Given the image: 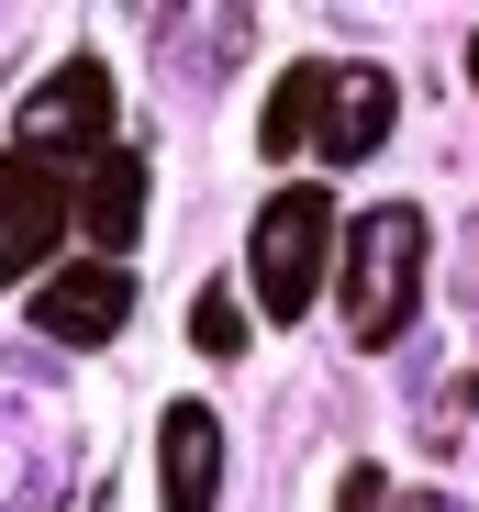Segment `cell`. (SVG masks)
<instances>
[{
	"label": "cell",
	"instance_id": "obj_10",
	"mask_svg": "<svg viewBox=\"0 0 479 512\" xmlns=\"http://www.w3.org/2000/svg\"><path fill=\"white\" fill-rule=\"evenodd\" d=\"M190 346H201V357H246V301H234V290H201Z\"/></svg>",
	"mask_w": 479,
	"mask_h": 512
},
{
	"label": "cell",
	"instance_id": "obj_4",
	"mask_svg": "<svg viewBox=\"0 0 479 512\" xmlns=\"http://www.w3.org/2000/svg\"><path fill=\"white\" fill-rule=\"evenodd\" d=\"M56 234H67V167H45V156H0V290L34 279L45 256H56Z\"/></svg>",
	"mask_w": 479,
	"mask_h": 512
},
{
	"label": "cell",
	"instance_id": "obj_3",
	"mask_svg": "<svg viewBox=\"0 0 479 512\" xmlns=\"http://www.w3.org/2000/svg\"><path fill=\"white\" fill-rule=\"evenodd\" d=\"M112 112H123V101H112V67H101V56H67L45 90L23 101L12 156H45V167H67V179H78L101 145H123V134H112Z\"/></svg>",
	"mask_w": 479,
	"mask_h": 512
},
{
	"label": "cell",
	"instance_id": "obj_9",
	"mask_svg": "<svg viewBox=\"0 0 479 512\" xmlns=\"http://www.w3.org/2000/svg\"><path fill=\"white\" fill-rule=\"evenodd\" d=\"M324 90H335V67H324V56H301V67L279 78V90H268L257 145H268V156H301V145H312V123H324Z\"/></svg>",
	"mask_w": 479,
	"mask_h": 512
},
{
	"label": "cell",
	"instance_id": "obj_1",
	"mask_svg": "<svg viewBox=\"0 0 479 512\" xmlns=\"http://www.w3.org/2000/svg\"><path fill=\"white\" fill-rule=\"evenodd\" d=\"M424 245H435V223L413 201L357 212V234H346V334L357 346H402V323L424 301Z\"/></svg>",
	"mask_w": 479,
	"mask_h": 512
},
{
	"label": "cell",
	"instance_id": "obj_7",
	"mask_svg": "<svg viewBox=\"0 0 479 512\" xmlns=\"http://www.w3.org/2000/svg\"><path fill=\"white\" fill-rule=\"evenodd\" d=\"M34 323L56 334V346H112V334L134 323V279L101 268V256H90V268H56L45 301H34Z\"/></svg>",
	"mask_w": 479,
	"mask_h": 512
},
{
	"label": "cell",
	"instance_id": "obj_11",
	"mask_svg": "<svg viewBox=\"0 0 479 512\" xmlns=\"http://www.w3.org/2000/svg\"><path fill=\"white\" fill-rule=\"evenodd\" d=\"M379 501H390V479H379V468H346V490H335V512H379Z\"/></svg>",
	"mask_w": 479,
	"mask_h": 512
},
{
	"label": "cell",
	"instance_id": "obj_8",
	"mask_svg": "<svg viewBox=\"0 0 479 512\" xmlns=\"http://www.w3.org/2000/svg\"><path fill=\"white\" fill-rule=\"evenodd\" d=\"M390 67H335V90H324V123H312V145H324L335 167H357V156H379L390 145Z\"/></svg>",
	"mask_w": 479,
	"mask_h": 512
},
{
	"label": "cell",
	"instance_id": "obj_5",
	"mask_svg": "<svg viewBox=\"0 0 479 512\" xmlns=\"http://www.w3.org/2000/svg\"><path fill=\"white\" fill-rule=\"evenodd\" d=\"M67 234H90L101 268H123V245L145 234V156H134V145H101V156L67 179Z\"/></svg>",
	"mask_w": 479,
	"mask_h": 512
},
{
	"label": "cell",
	"instance_id": "obj_2",
	"mask_svg": "<svg viewBox=\"0 0 479 512\" xmlns=\"http://www.w3.org/2000/svg\"><path fill=\"white\" fill-rule=\"evenodd\" d=\"M324 256H335V201L324 190H268L257 234H246V290L268 323H301L312 290H324Z\"/></svg>",
	"mask_w": 479,
	"mask_h": 512
},
{
	"label": "cell",
	"instance_id": "obj_12",
	"mask_svg": "<svg viewBox=\"0 0 479 512\" xmlns=\"http://www.w3.org/2000/svg\"><path fill=\"white\" fill-rule=\"evenodd\" d=\"M379 512H457V501H379Z\"/></svg>",
	"mask_w": 479,
	"mask_h": 512
},
{
	"label": "cell",
	"instance_id": "obj_13",
	"mask_svg": "<svg viewBox=\"0 0 479 512\" xmlns=\"http://www.w3.org/2000/svg\"><path fill=\"white\" fill-rule=\"evenodd\" d=\"M468 90H479V34H468Z\"/></svg>",
	"mask_w": 479,
	"mask_h": 512
},
{
	"label": "cell",
	"instance_id": "obj_6",
	"mask_svg": "<svg viewBox=\"0 0 479 512\" xmlns=\"http://www.w3.org/2000/svg\"><path fill=\"white\" fill-rule=\"evenodd\" d=\"M223 490V423L201 401H168V423H156V512H212Z\"/></svg>",
	"mask_w": 479,
	"mask_h": 512
}]
</instances>
